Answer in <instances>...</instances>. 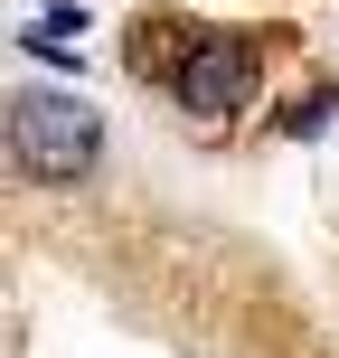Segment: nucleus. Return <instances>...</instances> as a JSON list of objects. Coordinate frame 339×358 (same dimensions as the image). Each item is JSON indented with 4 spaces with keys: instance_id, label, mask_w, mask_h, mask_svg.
<instances>
[{
    "instance_id": "nucleus-1",
    "label": "nucleus",
    "mask_w": 339,
    "mask_h": 358,
    "mask_svg": "<svg viewBox=\"0 0 339 358\" xmlns=\"http://www.w3.org/2000/svg\"><path fill=\"white\" fill-rule=\"evenodd\" d=\"M94 151H104V123L75 94H10V161L29 179H85Z\"/></svg>"
},
{
    "instance_id": "nucleus-2",
    "label": "nucleus",
    "mask_w": 339,
    "mask_h": 358,
    "mask_svg": "<svg viewBox=\"0 0 339 358\" xmlns=\"http://www.w3.org/2000/svg\"><path fill=\"white\" fill-rule=\"evenodd\" d=\"M254 76H264V48H254V38H217V29H208L198 66L179 76V104H189L198 123H226V113L254 104Z\"/></svg>"
},
{
    "instance_id": "nucleus-3",
    "label": "nucleus",
    "mask_w": 339,
    "mask_h": 358,
    "mask_svg": "<svg viewBox=\"0 0 339 358\" xmlns=\"http://www.w3.org/2000/svg\"><path fill=\"white\" fill-rule=\"evenodd\" d=\"M198 48H208V29H189V19H132L123 66L142 76V85H170V94H179V76L198 66Z\"/></svg>"
},
{
    "instance_id": "nucleus-4",
    "label": "nucleus",
    "mask_w": 339,
    "mask_h": 358,
    "mask_svg": "<svg viewBox=\"0 0 339 358\" xmlns=\"http://www.w3.org/2000/svg\"><path fill=\"white\" fill-rule=\"evenodd\" d=\"M75 38H85V10H38L29 29H19V48L29 57H75Z\"/></svg>"
},
{
    "instance_id": "nucleus-5",
    "label": "nucleus",
    "mask_w": 339,
    "mask_h": 358,
    "mask_svg": "<svg viewBox=\"0 0 339 358\" xmlns=\"http://www.w3.org/2000/svg\"><path fill=\"white\" fill-rule=\"evenodd\" d=\"M330 104H339V85H311V94H292V104H283V132H292V142H302V132H321V123H330Z\"/></svg>"
}]
</instances>
